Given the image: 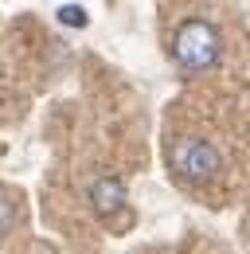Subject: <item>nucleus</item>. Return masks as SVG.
Wrapping results in <instances>:
<instances>
[{
    "label": "nucleus",
    "mask_w": 250,
    "mask_h": 254,
    "mask_svg": "<svg viewBox=\"0 0 250 254\" xmlns=\"http://www.w3.org/2000/svg\"><path fill=\"white\" fill-rule=\"evenodd\" d=\"M172 55H176V63L188 66V70H203V66L219 63L223 39H219V32L207 20H188L184 28L176 32V39H172Z\"/></svg>",
    "instance_id": "nucleus-1"
},
{
    "label": "nucleus",
    "mask_w": 250,
    "mask_h": 254,
    "mask_svg": "<svg viewBox=\"0 0 250 254\" xmlns=\"http://www.w3.org/2000/svg\"><path fill=\"white\" fill-rule=\"evenodd\" d=\"M223 168V157L211 141L203 137H184L172 145V172L184 180V184H207Z\"/></svg>",
    "instance_id": "nucleus-2"
},
{
    "label": "nucleus",
    "mask_w": 250,
    "mask_h": 254,
    "mask_svg": "<svg viewBox=\"0 0 250 254\" xmlns=\"http://www.w3.org/2000/svg\"><path fill=\"white\" fill-rule=\"evenodd\" d=\"M125 203H129V195H125L122 180L106 176V180H94L90 184V207H94L98 219H118L125 211Z\"/></svg>",
    "instance_id": "nucleus-3"
},
{
    "label": "nucleus",
    "mask_w": 250,
    "mask_h": 254,
    "mask_svg": "<svg viewBox=\"0 0 250 254\" xmlns=\"http://www.w3.org/2000/svg\"><path fill=\"white\" fill-rule=\"evenodd\" d=\"M59 20L66 24V28H86V12H82L78 4H62V8H59Z\"/></svg>",
    "instance_id": "nucleus-4"
},
{
    "label": "nucleus",
    "mask_w": 250,
    "mask_h": 254,
    "mask_svg": "<svg viewBox=\"0 0 250 254\" xmlns=\"http://www.w3.org/2000/svg\"><path fill=\"white\" fill-rule=\"evenodd\" d=\"M16 215H20V207H16V199L8 195V199H4V223H8V227H16Z\"/></svg>",
    "instance_id": "nucleus-5"
}]
</instances>
